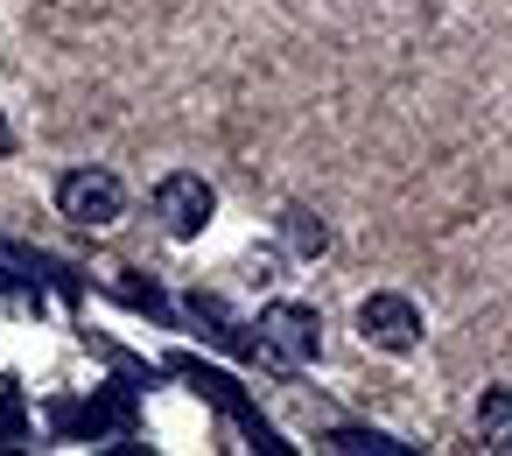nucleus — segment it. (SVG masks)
I'll return each instance as SVG.
<instances>
[{
	"mask_svg": "<svg viewBox=\"0 0 512 456\" xmlns=\"http://www.w3.org/2000/svg\"><path fill=\"white\" fill-rule=\"evenodd\" d=\"M57 211H64L71 225H92V232H106V225H120V211H127V190H120V176H113V169H71V176L57 183Z\"/></svg>",
	"mask_w": 512,
	"mask_h": 456,
	"instance_id": "1",
	"label": "nucleus"
},
{
	"mask_svg": "<svg viewBox=\"0 0 512 456\" xmlns=\"http://www.w3.org/2000/svg\"><path fill=\"white\" fill-rule=\"evenodd\" d=\"M155 218H162L169 239H197V232L218 218V190H211L197 169H176V176L155 183Z\"/></svg>",
	"mask_w": 512,
	"mask_h": 456,
	"instance_id": "2",
	"label": "nucleus"
},
{
	"mask_svg": "<svg viewBox=\"0 0 512 456\" xmlns=\"http://www.w3.org/2000/svg\"><path fill=\"white\" fill-rule=\"evenodd\" d=\"M260 351H274L281 365H309L323 351V316L309 302H267L260 309Z\"/></svg>",
	"mask_w": 512,
	"mask_h": 456,
	"instance_id": "3",
	"label": "nucleus"
},
{
	"mask_svg": "<svg viewBox=\"0 0 512 456\" xmlns=\"http://www.w3.org/2000/svg\"><path fill=\"white\" fill-rule=\"evenodd\" d=\"M358 337L372 351H414L421 344V309L407 295H365L358 302Z\"/></svg>",
	"mask_w": 512,
	"mask_h": 456,
	"instance_id": "4",
	"label": "nucleus"
},
{
	"mask_svg": "<svg viewBox=\"0 0 512 456\" xmlns=\"http://www.w3.org/2000/svg\"><path fill=\"white\" fill-rule=\"evenodd\" d=\"M477 435H484V449L512 456V386H484V400H477Z\"/></svg>",
	"mask_w": 512,
	"mask_h": 456,
	"instance_id": "5",
	"label": "nucleus"
},
{
	"mask_svg": "<svg viewBox=\"0 0 512 456\" xmlns=\"http://www.w3.org/2000/svg\"><path fill=\"white\" fill-rule=\"evenodd\" d=\"M281 239L302 253V260H316V253H330V225L316 218V211H281Z\"/></svg>",
	"mask_w": 512,
	"mask_h": 456,
	"instance_id": "6",
	"label": "nucleus"
},
{
	"mask_svg": "<svg viewBox=\"0 0 512 456\" xmlns=\"http://www.w3.org/2000/svg\"><path fill=\"white\" fill-rule=\"evenodd\" d=\"M330 449H344V456H365V449H372V456H400L407 442H393V435H379V428H337Z\"/></svg>",
	"mask_w": 512,
	"mask_h": 456,
	"instance_id": "7",
	"label": "nucleus"
},
{
	"mask_svg": "<svg viewBox=\"0 0 512 456\" xmlns=\"http://www.w3.org/2000/svg\"><path fill=\"white\" fill-rule=\"evenodd\" d=\"M0 155H8V113H0Z\"/></svg>",
	"mask_w": 512,
	"mask_h": 456,
	"instance_id": "8",
	"label": "nucleus"
}]
</instances>
